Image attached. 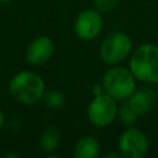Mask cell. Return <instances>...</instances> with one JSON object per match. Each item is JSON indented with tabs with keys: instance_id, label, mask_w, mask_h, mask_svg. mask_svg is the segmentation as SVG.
I'll return each mask as SVG.
<instances>
[{
	"instance_id": "6da1fadb",
	"label": "cell",
	"mask_w": 158,
	"mask_h": 158,
	"mask_svg": "<svg viewBox=\"0 0 158 158\" xmlns=\"http://www.w3.org/2000/svg\"><path fill=\"white\" fill-rule=\"evenodd\" d=\"M9 90L16 101L25 105H35L43 99L46 84L38 73L23 70L11 78Z\"/></svg>"
},
{
	"instance_id": "7a4b0ae2",
	"label": "cell",
	"mask_w": 158,
	"mask_h": 158,
	"mask_svg": "<svg viewBox=\"0 0 158 158\" xmlns=\"http://www.w3.org/2000/svg\"><path fill=\"white\" fill-rule=\"evenodd\" d=\"M128 68L138 81L158 83V47L152 43L139 44L130 56Z\"/></svg>"
},
{
	"instance_id": "3957f363",
	"label": "cell",
	"mask_w": 158,
	"mask_h": 158,
	"mask_svg": "<svg viewBox=\"0 0 158 158\" xmlns=\"http://www.w3.org/2000/svg\"><path fill=\"white\" fill-rule=\"evenodd\" d=\"M137 79L130 70V68L112 65L109 68L101 79L104 91L114 98L116 101L127 100L137 89Z\"/></svg>"
},
{
	"instance_id": "277c9868",
	"label": "cell",
	"mask_w": 158,
	"mask_h": 158,
	"mask_svg": "<svg viewBox=\"0 0 158 158\" xmlns=\"http://www.w3.org/2000/svg\"><path fill=\"white\" fill-rule=\"evenodd\" d=\"M133 51L131 37L123 31H112L102 41L99 56L107 65H116L131 56Z\"/></svg>"
},
{
	"instance_id": "5b68a950",
	"label": "cell",
	"mask_w": 158,
	"mask_h": 158,
	"mask_svg": "<svg viewBox=\"0 0 158 158\" xmlns=\"http://www.w3.org/2000/svg\"><path fill=\"white\" fill-rule=\"evenodd\" d=\"M117 111V101L106 93H102L95 95L90 101L86 109V116L91 125L96 127H106L115 121Z\"/></svg>"
},
{
	"instance_id": "8992f818",
	"label": "cell",
	"mask_w": 158,
	"mask_h": 158,
	"mask_svg": "<svg viewBox=\"0 0 158 158\" xmlns=\"http://www.w3.org/2000/svg\"><path fill=\"white\" fill-rule=\"evenodd\" d=\"M118 152L126 158H143L148 152V139L144 132L135 126H128L118 137Z\"/></svg>"
},
{
	"instance_id": "52a82bcc",
	"label": "cell",
	"mask_w": 158,
	"mask_h": 158,
	"mask_svg": "<svg viewBox=\"0 0 158 158\" xmlns=\"http://www.w3.org/2000/svg\"><path fill=\"white\" fill-rule=\"evenodd\" d=\"M104 27L101 12L94 9H85L78 14L74 21V33L81 41L95 40Z\"/></svg>"
},
{
	"instance_id": "ba28073f",
	"label": "cell",
	"mask_w": 158,
	"mask_h": 158,
	"mask_svg": "<svg viewBox=\"0 0 158 158\" xmlns=\"http://www.w3.org/2000/svg\"><path fill=\"white\" fill-rule=\"evenodd\" d=\"M54 43L48 36H38L33 38L26 48V60L32 65H42L47 63L54 53Z\"/></svg>"
},
{
	"instance_id": "9c48e42d",
	"label": "cell",
	"mask_w": 158,
	"mask_h": 158,
	"mask_svg": "<svg viewBox=\"0 0 158 158\" xmlns=\"http://www.w3.org/2000/svg\"><path fill=\"white\" fill-rule=\"evenodd\" d=\"M154 98H156V94L152 89L141 88L133 91V94L127 99V102L138 114V116H141L151 111L153 102H154Z\"/></svg>"
},
{
	"instance_id": "30bf717a",
	"label": "cell",
	"mask_w": 158,
	"mask_h": 158,
	"mask_svg": "<svg viewBox=\"0 0 158 158\" xmlns=\"http://www.w3.org/2000/svg\"><path fill=\"white\" fill-rule=\"evenodd\" d=\"M100 143L93 136H83L74 146L75 158H96L100 154Z\"/></svg>"
},
{
	"instance_id": "8fae6325",
	"label": "cell",
	"mask_w": 158,
	"mask_h": 158,
	"mask_svg": "<svg viewBox=\"0 0 158 158\" xmlns=\"http://www.w3.org/2000/svg\"><path fill=\"white\" fill-rule=\"evenodd\" d=\"M60 143V132L56 126H48L44 128L40 137V147L44 153L54 152Z\"/></svg>"
},
{
	"instance_id": "7c38bea8",
	"label": "cell",
	"mask_w": 158,
	"mask_h": 158,
	"mask_svg": "<svg viewBox=\"0 0 158 158\" xmlns=\"http://www.w3.org/2000/svg\"><path fill=\"white\" fill-rule=\"evenodd\" d=\"M46 104V106L51 110H59L64 106L65 104V98L64 95L57 90V89H49L44 91L43 99H42Z\"/></svg>"
},
{
	"instance_id": "4fadbf2b",
	"label": "cell",
	"mask_w": 158,
	"mask_h": 158,
	"mask_svg": "<svg viewBox=\"0 0 158 158\" xmlns=\"http://www.w3.org/2000/svg\"><path fill=\"white\" fill-rule=\"evenodd\" d=\"M117 117H118L120 122H121L123 126L128 127V126H132V125L136 122V120H137V117H138V114L131 107V105H130L128 102H126V104H122V105L118 107Z\"/></svg>"
},
{
	"instance_id": "5bb4252c",
	"label": "cell",
	"mask_w": 158,
	"mask_h": 158,
	"mask_svg": "<svg viewBox=\"0 0 158 158\" xmlns=\"http://www.w3.org/2000/svg\"><path fill=\"white\" fill-rule=\"evenodd\" d=\"M118 5V0H94V7L100 12H109Z\"/></svg>"
},
{
	"instance_id": "9a60e30c",
	"label": "cell",
	"mask_w": 158,
	"mask_h": 158,
	"mask_svg": "<svg viewBox=\"0 0 158 158\" xmlns=\"http://www.w3.org/2000/svg\"><path fill=\"white\" fill-rule=\"evenodd\" d=\"M102 93H105L104 91V88H102V84H95L93 86V94H94V96L95 95H100Z\"/></svg>"
},
{
	"instance_id": "2e32d148",
	"label": "cell",
	"mask_w": 158,
	"mask_h": 158,
	"mask_svg": "<svg viewBox=\"0 0 158 158\" xmlns=\"http://www.w3.org/2000/svg\"><path fill=\"white\" fill-rule=\"evenodd\" d=\"M104 157L105 158H120L122 156L120 154V152H109V153L104 154Z\"/></svg>"
},
{
	"instance_id": "e0dca14e",
	"label": "cell",
	"mask_w": 158,
	"mask_h": 158,
	"mask_svg": "<svg viewBox=\"0 0 158 158\" xmlns=\"http://www.w3.org/2000/svg\"><path fill=\"white\" fill-rule=\"evenodd\" d=\"M4 123H5V114H4L2 110L0 109V128L4 126Z\"/></svg>"
},
{
	"instance_id": "ac0fdd59",
	"label": "cell",
	"mask_w": 158,
	"mask_h": 158,
	"mask_svg": "<svg viewBox=\"0 0 158 158\" xmlns=\"http://www.w3.org/2000/svg\"><path fill=\"white\" fill-rule=\"evenodd\" d=\"M12 0H0V2L1 4H6V2H11Z\"/></svg>"
}]
</instances>
